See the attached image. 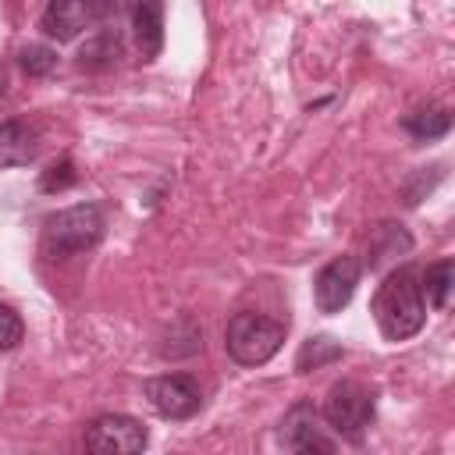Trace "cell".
Segmentation results:
<instances>
[{"instance_id": "cell-10", "label": "cell", "mask_w": 455, "mask_h": 455, "mask_svg": "<svg viewBox=\"0 0 455 455\" xmlns=\"http://www.w3.org/2000/svg\"><path fill=\"white\" fill-rule=\"evenodd\" d=\"M132 28L142 60H156L164 50V4H135L132 7Z\"/></svg>"}, {"instance_id": "cell-14", "label": "cell", "mask_w": 455, "mask_h": 455, "mask_svg": "<svg viewBox=\"0 0 455 455\" xmlns=\"http://www.w3.org/2000/svg\"><path fill=\"white\" fill-rule=\"evenodd\" d=\"M451 284H455V263H451V259H437V263H430V267L419 274L423 299H427L434 309H444V306H448Z\"/></svg>"}, {"instance_id": "cell-3", "label": "cell", "mask_w": 455, "mask_h": 455, "mask_svg": "<svg viewBox=\"0 0 455 455\" xmlns=\"http://www.w3.org/2000/svg\"><path fill=\"white\" fill-rule=\"evenodd\" d=\"M284 345V323L263 313H235L224 331V348L238 366H263Z\"/></svg>"}, {"instance_id": "cell-9", "label": "cell", "mask_w": 455, "mask_h": 455, "mask_svg": "<svg viewBox=\"0 0 455 455\" xmlns=\"http://www.w3.org/2000/svg\"><path fill=\"white\" fill-rule=\"evenodd\" d=\"M284 441H288V455H338V444L316 430L313 409L306 405L284 416Z\"/></svg>"}, {"instance_id": "cell-19", "label": "cell", "mask_w": 455, "mask_h": 455, "mask_svg": "<svg viewBox=\"0 0 455 455\" xmlns=\"http://www.w3.org/2000/svg\"><path fill=\"white\" fill-rule=\"evenodd\" d=\"M4 89H7V75H4V68H0V96H4Z\"/></svg>"}, {"instance_id": "cell-4", "label": "cell", "mask_w": 455, "mask_h": 455, "mask_svg": "<svg viewBox=\"0 0 455 455\" xmlns=\"http://www.w3.org/2000/svg\"><path fill=\"white\" fill-rule=\"evenodd\" d=\"M377 416V402L373 391L363 387L359 380H338L331 384L327 398H323V419L345 437V441H363V434L370 430Z\"/></svg>"}, {"instance_id": "cell-2", "label": "cell", "mask_w": 455, "mask_h": 455, "mask_svg": "<svg viewBox=\"0 0 455 455\" xmlns=\"http://www.w3.org/2000/svg\"><path fill=\"white\" fill-rule=\"evenodd\" d=\"M103 228H107V220H103V206L100 203H75L68 210H57V213L46 217L43 252L50 259L82 256V252L100 245Z\"/></svg>"}, {"instance_id": "cell-12", "label": "cell", "mask_w": 455, "mask_h": 455, "mask_svg": "<svg viewBox=\"0 0 455 455\" xmlns=\"http://www.w3.org/2000/svg\"><path fill=\"white\" fill-rule=\"evenodd\" d=\"M121 36L114 32V28H103V32H96L82 50H78V68L82 71H107V68H114L117 64V57H121Z\"/></svg>"}, {"instance_id": "cell-6", "label": "cell", "mask_w": 455, "mask_h": 455, "mask_svg": "<svg viewBox=\"0 0 455 455\" xmlns=\"http://www.w3.org/2000/svg\"><path fill=\"white\" fill-rule=\"evenodd\" d=\"M110 11H114V4H107V0H53V4H46L39 28L57 43H68L78 32L100 25Z\"/></svg>"}, {"instance_id": "cell-1", "label": "cell", "mask_w": 455, "mask_h": 455, "mask_svg": "<svg viewBox=\"0 0 455 455\" xmlns=\"http://www.w3.org/2000/svg\"><path fill=\"white\" fill-rule=\"evenodd\" d=\"M373 320L387 341H409L427 323V299L412 267L391 270L373 295Z\"/></svg>"}, {"instance_id": "cell-17", "label": "cell", "mask_w": 455, "mask_h": 455, "mask_svg": "<svg viewBox=\"0 0 455 455\" xmlns=\"http://www.w3.org/2000/svg\"><path fill=\"white\" fill-rule=\"evenodd\" d=\"M75 181H78L75 164H71V160H57V164H50V167L43 171L39 188H43V192H64V188H71Z\"/></svg>"}, {"instance_id": "cell-5", "label": "cell", "mask_w": 455, "mask_h": 455, "mask_svg": "<svg viewBox=\"0 0 455 455\" xmlns=\"http://www.w3.org/2000/svg\"><path fill=\"white\" fill-rule=\"evenodd\" d=\"M146 441V427L124 412H103L85 427V455H142Z\"/></svg>"}, {"instance_id": "cell-15", "label": "cell", "mask_w": 455, "mask_h": 455, "mask_svg": "<svg viewBox=\"0 0 455 455\" xmlns=\"http://www.w3.org/2000/svg\"><path fill=\"white\" fill-rule=\"evenodd\" d=\"M334 359H341V345L320 334V338H309V341L299 348L295 370H299V373H309V370H320L323 363H334Z\"/></svg>"}, {"instance_id": "cell-11", "label": "cell", "mask_w": 455, "mask_h": 455, "mask_svg": "<svg viewBox=\"0 0 455 455\" xmlns=\"http://www.w3.org/2000/svg\"><path fill=\"white\" fill-rule=\"evenodd\" d=\"M32 156H36V132L18 117L0 121V171L21 167Z\"/></svg>"}, {"instance_id": "cell-13", "label": "cell", "mask_w": 455, "mask_h": 455, "mask_svg": "<svg viewBox=\"0 0 455 455\" xmlns=\"http://www.w3.org/2000/svg\"><path fill=\"white\" fill-rule=\"evenodd\" d=\"M402 128H405L412 139H419V142H430V139H441V135H448V128H451V114H448V107L427 103V107H416V110H409V114L402 117Z\"/></svg>"}, {"instance_id": "cell-7", "label": "cell", "mask_w": 455, "mask_h": 455, "mask_svg": "<svg viewBox=\"0 0 455 455\" xmlns=\"http://www.w3.org/2000/svg\"><path fill=\"white\" fill-rule=\"evenodd\" d=\"M363 277V263L355 256H334L331 263L320 267V274L313 277V302L320 313H341L352 295L355 284Z\"/></svg>"}, {"instance_id": "cell-8", "label": "cell", "mask_w": 455, "mask_h": 455, "mask_svg": "<svg viewBox=\"0 0 455 455\" xmlns=\"http://www.w3.org/2000/svg\"><path fill=\"white\" fill-rule=\"evenodd\" d=\"M146 398L164 419H188L203 409V391L188 373H164L146 380Z\"/></svg>"}, {"instance_id": "cell-16", "label": "cell", "mask_w": 455, "mask_h": 455, "mask_svg": "<svg viewBox=\"0 0 455 455\" xmlns=\"http://www.w3.org/2000/svg\"><path fill=\"white\" fill-rule=\"evenodd\" d=\"M18 60H21V68H25L32 78L50 75V71L57 68V53H53L50 46H43V43H28V46L18 53Z\"/></svg>"}, {"instance_id": "cell-18", "label": "cell", "mask_w": 455, "mask_h": 455, "mask_svg": "<svg viewBox=\"0 0 455 455\" xmlns=\"http://www.w3.org/2000/svg\"><path fill=\"white\" fill-rule=\"evenodd\" d=\"M21 334H25V323H21V316H18L11 306H4V302H0V352H11V348H18Z\"/></svg>"}]
</instances>
